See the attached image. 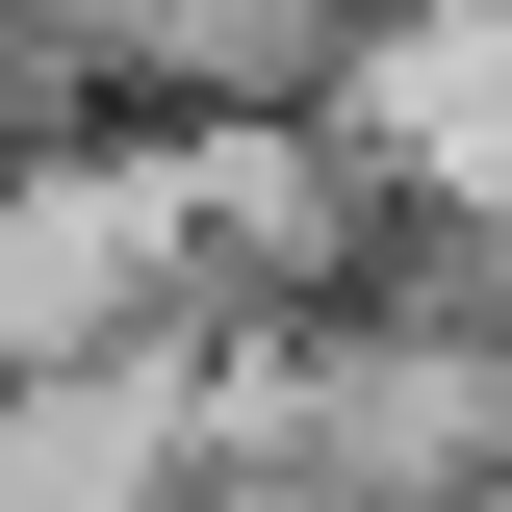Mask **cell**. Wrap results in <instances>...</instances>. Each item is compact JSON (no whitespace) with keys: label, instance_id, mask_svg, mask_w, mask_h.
I'll list each match as a JSON object with an SVG mask.
<instances>
[{"label":"cell","instance_id":"obj_1","mask_svg":"<svg viewBox=\"0 0 512 512\" xmlns=\"http://www.w3.org/2000/svg\"><path fill=\"white\" fill-rule=\"evenodd\" d=\"M308 128L359 154V205L410 256H512V0H359Z\"/></svg>","mask_w":512,"mask_h":512}]
</instances>
